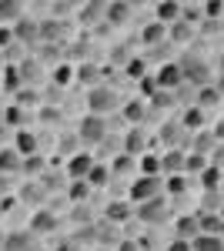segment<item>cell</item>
Listing matches in <instances>:
<instances>
[{
  "mask_svg": "<svg viewBox=\"0 0 224 251\" xmlns=\"http://www.w3.org/2000/svg\"><path fill=\"white\" fill-rule=\"evenodd\" d=\"M121 107V97H117V91L114 87H107V84H97V87H91L87 91V114H111V111H117Z\"/></svg>",
  "mask_w": 224,
  "mask_h": 251,
  "instance_id": "obj_1",
  "label": "cell"
},
{
  "mask_svg": "<svg viewBox=\"0 0 224 251\" xmlns=\"http://www.w3.org/2000/svg\"><path fill=\"white\" fill-rule=\"evenodd\" d=\"M111 134V127H107V121L97 114H84L80 121V127H77V137H80V144H87V148H100V141Z\"/></svg>",
  "mask_w": 224,
  "mask_h": 251,
  "instance_id": "obj_2",
  "label": "cell"
},
{
  "mask_svg": "<svg viewBox=\"0 0 224 251\" xmlns=\"http://www.w3.org/2000/svg\"><path fill=\"white\" fill-rule=\"evenodd\" d=\"M177 67H181V77H184L187 84H194L198 91H201V87H207V80H211V67H207V64H204L201 57L187 54V57L181 60Z\"/></svg>",
  "mask_w": 224,
  "mask_h": 251,
  "instance_id": "obj_3",
  "label": "cell"
},
{
  "mask_svg": "<svg viewBox=\"0 0 224 251\" xmlns=\"http://www.w3.org/2000/svg\"><path fill=\"white\" fill-rule=\"evenodd\" d=\"M161 177H148V174H141L137 181L131 184V201H137V204H144V201H150V198H161Z\"/></svg>",
  "mask_w": 224,
  "mask_h": 251,
  "instance_id": "obj_4",
  "label": "cell"
},
{
  "mask_svg": "<svg viewBox=\"0 0 224 251\" xmlns=\"http://www.w3.org/2000/svg\"><path fill=\"white\" fill-rule=\"evenodd\" d=\"M134 214H137L144 225H161V221H168V204H164V198H150L144 204H137Z\"/></svg>",
  "mask_w": 224,
  "mask_h": 251,
  "instance_id": "obj_5",
  "label": "cell"
},
{
  "mask_svg": "<svg viewBox=\"0 0 224 251\" xmlns=\"http://www.w3.org/2000/svg\"><path fill=\"white\" fill-rule=\"evenodd\" d=\"M94 154H87V151H77L74 157H67V174L74 177V181H87V174L94 171Z\"/></svg>",
  "mask_w": 224,
  "mask_h": 251,
  "instance_id": "obj_6",
  "label": "cell"
},
{
  "mask_svg": "<svg viewBox=\"0 0 224 251\" xmlns=\"http://www.w3.org/2000/svg\"><path fill=\"white\" fill-rule=\"evenodd\" d=\"M154 84H157V91H171V94H174V87H181V84H184L181 67H177V64H161V71H157Z\"/></svg>",
  "mask_w": 224,
  "mask_h": 251,
  "instance_id": "obj_7",
  "label": "cell"
},
{
  "mask_svg": "<svg viewBox=\"0 0 224 251\" xmlns=\"http://www.w3.org/2000/svg\"><path fill=\"white\" fill-rule=\"evenodd\" d=\"M50 231H57V214L47 211V208H37L30 214V234L37 238V234H50Z\"/></svg>",
  "mask_w": 224,
  "mask_h": 251,
  "instance_id": "obj_8",
  "label": "cell"
},
{
  "mask_svg": "<svg viewBox=\"0 0 224 251\" xmlns=\"http://www.w3.org/2000/svg\"><path fill=\"white\" fill-rule=\"evenodd\" d=\"M14 40L17 44H27V47H34V40H40V24L30 17H24L14 24Z\"/></svg>",
  "mask_w": 224,
  "mask_h": 251,
  "instance_id": "obj_9",
  "label": "cell"
},
{
  "mask_svg": "<svg viewBox=\"0 0 224 251\" xmlns=\"http://www.w3.org/2000/svg\"><path fill=\"white\" fill-rule=\"evenodd\" d=\"M3 251H37V238L30 231H10L3 234Z\"/></svg>",
  "mask_w": 224,
  "mask_h": 251,
  "instance_id": "obj_10",
  "label": "cell"
},
{
  "mask_svg": "<svg viewBox=\"0 0 224 251\" xmlns=\"http://www.w3.org/2000/svg\"><path fill=\"white\" fill-rule=\"evenodd\" d=\"M144 148H148V134H144V127H131L127 137H124V154H127V157H144Z\"/></svg>",
  "mask_w": 224,
  "mask_h": 251,
  "instance_id": "obj_11",
  "label": "cell"
},
{
  "mask_svg": "<svg viewBox=\"0 0 224 251\" xmlns=\"http://www.w3.org/2000/svg\"><path fill=\"white\" fill-rule=\"evenodd\" d=\"M47 194H50V191H47L40 181H27V184L20 188V201H24V204H34V208H40V204L47 201Z\"/></svg>",
  "mask_w": 224,
  "mask_h": 251,
  "instance_id": "obj_12",
  "label": "cell"
},
{
  "mask_svg": "<svg viewBox=\"0 0 224 251\" xmlns=\"http://www.w3.org/2000/svg\"><path fill=\"white\" fill-rule=\"evenodd\" d=\"M164 40H168V27L157 24V20L141 30V44H148V47H164Z\"/></svg>",
  "mask_w": 224,
  "mask_h": 251,
  "instance_id": "obj_13",
  "label": "cell"
},
{
  "mask_svg": "<svg viewBox=\"0 0 224 251\" xmlns=\"http://www.w3.org/2000/svg\"><path fill=\"white\" fill-rule=\"evenodd\" d=\"M121 114H124V121H131V127H141V121L148 117V104H144L141 97H134V100H127V104L121 107Z\"/></svg>",
  "mask_w": 224,
  "mask_h": 251,
  "instance_id": "obj_14",
  "label": "cell"
},
{
  "mask_svg": "<svg viewBox=\"0 0 224 251\" xmlns=\"http://www.w3.org/2000/svg\"><path fill=\"white\" fill-rule=\"evenodd\" d=\"M40 148V141L34 131H17V144H14V151H17L20 157H34Z\"/></svg>",
  "mask_w": 224,
  "mask_h": 251,
  "instance_id": "obj_15",
  "label": "cell"
},
{
  "mask_svg": "<svg viewBox=\"0 0 224 251\" xmlns=\"http://www.w3.org/2000/svg\"><path fill=\"white\" fill-rule=\"evenodd\" d=\"M104 17H107V24H114V27L127 24V17H131V3H124V0L107 3V7H104Z\"/></svg>",
  "mask_w": 224,
  "mask_h": 251,
  "instance_id": "obj_16",
  "label": "cell"
},
{
  "mask_svg": "<svg viewBox=\"0 0 224 251\" xmlns=\"http://www.w3.org/2000/svg\"><path fill=\"white\" fill-rule=\"evenodd\" d=\"M17 20H24V3L20 0H0V24H17Z\"/></svg>",
  "mask_w": 224,
  "mask_h": 251,
  "instance_id": "obj_17",
  "label": "cell"
},
{
  "mask_svg": "<svg viewBox=\"0 0 224 251\" xmlns=\"http://www.w3.org/2000/svg\"><path fill=\"white\" fill-rule=\"evenodd\" d=\"M17 171H24V157H20L14 148H10V151L3 148V151H0V174L10 177V174H17Z\"/></svg>",
  "mask_w": 224,
  "mask_h": 251,
  "instance_id": "obj_18",
  "label": "cell"
},
{
  "mask_svg": "<svg viewBox=\"0 0 224 251\" xmlns=\"http://www.w3.org/2000/svg\"><path fill=\"white\" fill-rule=\"evenodd\" d=\"M161 171L168 174H181L184 171V151H181V148H174V151H168V154L161 157Z\"/></svg>",
  "mask_w": 224,
  "mask_h": 251,
  "instance_id": "obj_19",
  "label": "cell"
},
{
  "mask_svg": "<svg viewBox=\"0 0 224 251\" xmlns=\"http://www.w3.org/2000/svg\"><path fill=\"white\" fill-rule=\"evenodd\" d=\"M198 234H201V221H198L194 214L177 218V238H181V241H191V238H198Z\"/></svg>",
  "mask_w": 224,
  "mask_h": 251,
  "instance_id": "obj_20",
  "label": "cell"
},
{
  "mask_svg": "<svg viewBox=\"0 0 224 251\" xmlns=\"http://www.w3.org/2000/svg\"><path fill=\"white\" fill-rule=\"evenodd\" d=\"M191 251H224V238L221 234H198L191 241Z\"/></svg>",
  "mask_w": 224,
  "mask_h": 251,
  "instance_id": "obj_21",
  "label": "cell"
},
{
  "mask_svg": "<svg viewBox=\"0 0 224 251\" xmlns=\"http://www.w3.org/2000/svg\"><path fill=\"white\" fill-rule=\"evenodd\" d=\"M181 127H184V131H194V134H198V131L204 127V111H201L198 104H194V107H187L184 114H181Z\"/></svg>",
  "mask_w": 224,
  "mask_h": 251,
  "instance_id": "obj_22",
  "label": "cell"
},
{
  "mask_svg": "<svg viewBox=\"0 0 224 251\" xmlns=\"http://www.w3.org/2000/svg\"><path fill=\"white\" fill-rule=\"evenodd\" d=\"M191 37H194V24H187V20H177L168 27V40H174V44H187Z\"/></svg>",
  "mask_w": 224,
  "mask_h": 251,
  "instance_id": "obj_23",
  "label": "cell"
},
{
  "mask_svg": "<svg viewBox=\"0 0 224 251\" xmlns=\"http://www.w3.org/2000/svg\"><path fill=\"white\" fill-rule=\"evenodd\" d=\"M17 71H20V80H24V84H30V80H40V74H44V64H40V60H20L17 64Z\"/></svg>",
  "mask_w": 224,
  "mask_h": 251,
  "instance_id": "obj_24",
  "label": "cell"
},
{
  "mask_svg": "<svg viewBox=\"0 0 224 251\" xmlns=\"http://www.w3.org/2000/svg\"><path fill=\"white\" fill-rule=\"evenodd\" d=\"M97 77H104L97 64H80V67H74V80H80V84H91V87H97Z\"/></svg>",
  "mask_w": 224,
  "mask_h": 251,
  "instance_id": "obj_25",
  "label": "cell"
},
{
  "mask_svg": "<svg viewBox=\"0 0 224 251\" xmlns=\"http://www.w3.org/2000/svg\"><path fill=\"white\" fill-rule=\"evenodd\" d=\"M131 204H127V201H114V204H107V221H111V225H121V221H127V218H131Z\"/></svg>",
  "mask_w": 224,
  "mask_h": 251,
  "instance_id": "obj_26",
  "label": "cell"
},
{
  "mask_svg": "<svg viewBox=\"0 0 224 251\" xmlns=\"http://www.w3.org/2000/svg\"><path fill=\"white\" fill-rule=\"evenodd\" d=\"M221 100H224V97L218 94V87H211V84L198 91V107H201V111H204V107H218Z\"/></svg>",
  "mask_w": 224,
  "mask_h": 251,
  "instance_id": "obj_27",
  "label": "cell"
},
{
  "mask_svg": "<svg viewBox=\"0 0 224 251\" xmlns=\"http://www.w3.org/2000/svg\"><path fill=\"white\" fill-rule=\"evenodd\" d=\"M201 184H204V191H221V184H224L221 168H204L201 171Z\"/></svg>",
  "mask_w": 224,
  "mask_h": 251,
  "instance_id": "obj_28",
  "label": "cell"
},
{
  "mask_svg": "<svg viewBox=\"0 0 224 251\" xmlns=\"http://www.w3.org/2000/svg\"><path fill=\"white\" fill-rule=\"evenodd\" d=\"M3 91H10V94H20V91H24V80H20L17 67H7V71H3Z\"/></svg>",
  "mask_w": 224,
  "mask_h": 251,
  "instance_id": "obj_29",
  "label": "cell"
},
{
  "mask_svg": "<svg viewBox=\"0 0 224 251\" xmlns=\"http://www.w3.org/2000/svg\"><path fill=\"white\" fill-rule=\"evenodd\" d=\"M64 34V24L60 20H40V37L44 40H57Z\"/></svg>",
  "mask_w": 224,
  "mask_h": 251,
  "instance_id": "obj_30",
  "label": "cell"
},
{
  "mask_svg": "<svg viewBox=\"0 0 224 251\" xmlns=\"http://www.w3.org/2000/svg\"><path fill=\"white\" fill-rule=\"evenodd\" d=\"M107 181H111V168H100V164H94V171L87 174V184H91V188H104Z\"/></svg>",
  "mask_w": 224,
  "mask_h": 251,
  "instance_id": "obj_31",
  "label": "cell"
},
{
  "mask_svg": "<svg viewBox=\"0 0 224 251\" xmlns=\"http://www.w3.org/2000/svg\"><path fill=\"white\" fill-rule=\"evenodd\" d=\"M161 141L171 144V151H174V148L181 144V124H164V127H161Z\"/></svg>",
  "mask_w": 224,
  "mask_h": 251,
  "instance_id": "obj_32",
  "label": "cell"
},
{
  "mask_svg": "<svg viewBox=\"0 0 224 251\" xmlns=\"http://www.w3.org/2000/svg\"><path fill=\"white\" fill-rule=\"evenodd\" d=\"M71 80H74V67H71V64H57L54 67V84L57 87H67Z\"/></svg>",
  "mask_w": 224,
  "mask_h": 251,
  "instance_id": "obj_33",
  "label": "cell"
},
{
  "mask_svg": "<svg viewBox=\"0 0 224 251\" xmlns=\"http://www.w3.org/2000/svg\"><path fill=\"white\" fill-rule=\"evenodd\" d=\"M104 7L107 3H87V7H80V20L84 24H97V17L104 14Z\"/></svg>",
  "mask_w": 224,
  "mask_h": 251,
  "instance_id": "obj_34",
  "label": "cell"
},
{
  "mask_svg": "<svg viewBox=\"0 0 224 251\" xmlns=\"http://www.w3.org/2000/svg\"><path fill=\"white\" fill-rule=\"evenodd\" d=\"M77 144H80V137H77V134H64L60 141H57V151H64L67 157H74L77 154Z\"/></svg>",
  "mask_w": 224,
  "mask_h": 251,
  "instance_id": "obj_35",
  "label": "cell"
},
{
  "mask_svg": "<svg viewBox=\"0 0 224 251\" xmlns=\"http://www.w3.org/2000/svg\"><path fill=\"white\" fill-rule=\"evenodd\" d=\"M131 60H134V54H131V47H127V44H121V47H111V64H124V67H127Z\"/></svg>",
  "mask_w": 224,
  "mask_h": 251,
  "instance_id": "obj_36",
  "label": "cell"
},
{
  "mask_svg": "<svg viewBox=\"0 0 224 251\" xmlns=\"http://www.w3.org/2000/svg\"><path fill=\"white\" fill-rule=\"evenodd\" d=\"M164 188H168V194H184L187 191V177L184 174H171L168 181H164Z\"/></svg>",
  "mask_w": 224,
  "mask_h": 251,
  "instance_id": "obj_37",
  "label": "cell"
},
{
  "mask_svg": "<svg viewBox=\"0 0 224 251\" xmlns=\"http://www.w3.org/2000/svg\"><path fill=\"white\" fill-rule=\"evenodd\" d=\"M204 168H207L204 154H184V171H191V174H201Z\"/></svg>",
  "mask_w": 224,
  "mask_h": 251,
  "instance_id": "obj_38",
  "label": "cell"
},
{
  "mask_svg": "<svg viewBox=\"0 0 224 251\" xmlns=\"http://www.w3.org/2000/svg\"><path fill=\"white\" fill-rule=\"evenodd\" d=\"M124 71H127V77H131V80H144V77H148V64H144V60H137V57H134Z\"/></svg>",
  "mask_w": 224,
  "mask_h": 251,
  "instance_id": "obj_39",
  "label": "cell"
},
{
  "mask_svg": "<svg viewBox=\"0 0 224 251\" xmlns=\"http://www.w3.org/2000/svg\"><path fill=\"white\" fill-rule=\"evenodd\" d=\"M40 124H64V111L60 107H44L40 111Z\"/></svg>",
  "mask_w": 224,
  "mask_h": 251,
  "instance_id": "obj_40",
  "label": "cell"
},
{
  "mask_svg": "<svg viewBox=\"0 0 224 251\" xmlns=\"http://www.w3.org/2000/svg\"><path fill=\"white\" fill-rule=\"evenodd\" d=\"M211 148H214V134H204V131H201V134L194 137V154H204Z\"/></svg>",
  "mask_w": 224,
  "mask_h": 251,
  "instance_id": "obj_41",
  "label": "cell"
},
{
  "mask_svg": "<svg viewBox=\"0 0 224 251\" xmlns=\"http://www.w3.org/2000/svg\"><path fill=\"white\" fill-rule=\"evenodd\" d=\"M141 171L148 174V177H157V171H161V157H141Z\"/></svg>",
  "mask_w": 224,
  "mask_h": 251,
  "instance_id": "obj_42",
  "label": "cell"
},
{
  "mask_svg": "<svg viewBox=\"0 0 224 251\" xmlns=\"http://www.w3.org/2000/svg\"><path fill=\"white\" fill-rule=\"evenodd\" d=\"M87 194H91V184H87V181H74V184H71V198H74L77 204L87 201Z\"/></svg>",
  "mask_w": 224,
  "mask_h": 251,
  "instance_id": "obj_43",
  "label": "cell"
},
{
  "mask_svg": "<svg viewBox=\"0 0 224 251\" xmlns=\"http://www.w3.org/2000/svg\"><path fill=\"white\" fill-rule=\"evenodd\" d=\"M150 104H154V107H171V104H174V94H171V91H154V94H150Z\"/></svg>",
  "mask_w": 224,
  "mask_h": 251,
  "instance_id": "obj_44",
  "label": "cell"
},
{
  "mask_svg": "<svg viewBox=\"0 0 224 251\" xmlns=\"http://www.w3.org/2000/svg\"><path fill=\"white\" fill-rule=\"evenodd\" d=\"M17 104H20V107H34V104H40V94H37V91H20Z\"/></svg>",
  "mask_w": 224,
  "mask_h": 251,
  "instance_id": "obj_45",
  "label": "cell"
},
{
  "mask_svg": "<svg viewBox=\"0 0 224 251\" xmlns=\"http://www.w3.org/2000/svg\"><path fill=\"white\" fill-rule=\"evenodd\" d=\"M131 168H134V157L121 154V157H117V161H114V168H111V171H114V174H127V171H131Z\"/></svg>",
  "mask_w": 224,
  "mask_h": 251,
  "instance_id": "obj_46",
  "label": "cell"
},
{
  "mask_svg": "<svg viewBox=\"0 0 224 251\" xmlns=\"http://www.w3.org/2000/svg\"><path fill=\"white\" fill-rule=\"evenodd\" d=\"M40 168H44V161H40L37 154H34V157H24V171L34 174V171H40Z\"/></svg>",
  "mask_w": 224,
  "mask_h": 251,
  "instance_id": "obj_47",
  "label": "cell"
},
{
  "mask_svg": "<svg viewBox=\"0 0 224 251\" xmlns=\"http://www.w3.org/2000/svg\"><path fill=\"white\" fill-rule=\"evenodd\" d=\"M204 14H207V17H221L224 3H204Z\"/></svg>",
  "mask_w": 224,
  "mask_h": 251,
  "instance_id": "obj_48",
  "label": "cell"
},
{
  "mask_svg": "<svg viewBox=\"0 0 224 251\" xmlns=\"http://www.w3.org/2000/svg\"><path fill=\"white\" fill-rule=\"evenodd\" d=\"M168 251H191V241H181V238H174L168 245Z\"/></svg>",
  "mask_w": 224,
  "mask_h": 251,
  "instance_id": "obj_49",
  "label": "cell"
},
{
  "mask_svg": "<svg viewBox=\"0 0 224 251\" xmlns=\"http://www.w3.org/2000/svg\"><path fill=\"white\" fill-rule=\"evenodd\" d=\"M3 44H14V30H10V27H0V47H3Z\"/></svg>",
  "mask_w": 224,
  "mask_h": 251,
  "instance_id": "obj_50",
  "label": "cell"
},
{
  "mask_svg": "<svg viewBox=\"0 0 224 251\" xmlns=\"http://www.w3.org/2000/svg\"><path fill=\"white\" fill-rule=\"evenodd\" d=\"M214 154H218V157H214V161H218L214 168H221V164H224V144H221V148H214Z\"/></svg>",
  "mask_w": 224,
  "mask_h": 251,
  "instance_id": "obj_51",
  "label": "cell"
},
{
  "mask_svg": "<svg viewBox=\"0 0 224 251\" xmlns=\"http://www.w3.org/2000/svg\"><path fill=\"white\" fill-rule=\"evenodd\" d=\"M3 191H10V177H7V174H0V194Z\"/></svg>",
  "mask_w": 224,
  "mask_h": 251,
  "instance_id": "obj_52",
  "label": "cell"
},
{
  "mask_svg": "<svg viewBox=\"0 0 224 251\" xmlns=\"http://www.w3.org/2000/svg\"><path fill=\"white\" fill-rule=\"evenodd\" d=\"M117 251H137V245H134V241H124V245H121Z\"/></svg>",
  "mask_w": 224,
  "mask_h": 251,
  "instance_id": "obj_53",
  "label": "cell"
},
{
  "mask_svg": "<svg viewBox=\"0 0 224 251\" xmlns=\"http://www.w3.org/2000/svg\"><path fill=\"white\" fill-rule=\"evenodd\" d=\"M214 87H218V94L224 97V74H221V80H218V84H214Z\"/></svg>",
  "mask_w": 224,
  "mask_h": 251,
  "instance_id": "obj_54",
  "label": "cell"
},
{
  "mask_svg": "<svg viewBox=\"0 0 224 251\" xmlns=\"http://www.w3.org/2000/svg\"><path fill=\"white\" fill-rule=\"evenodd\" d=\"M218 234H221V238H224V221H221V231H218Z\"/></svg>",
  "mask_w": 224,
  "mask_h": 251,
  "instance_id": "obj_55",
  "label": "cell"
},
{
  "mask_svg": "<svg viewBox=\"0 0 224 251\" xmlns=\"http://www.w3.org/2000/svg\"><path fill=\"white\" fill-rule=\"evenodd\" d=\"M0 251H3V234H0Z\"/></svg>",
  "mask_w": 224,
  "mask_h": 251,
  "instance_id": "obj_56",
  "label": "cell"
},
{
  "mask_svg": "<svg viewBox=\"0 0 224 251\" xmlns=\"http://www.w3.org/2000/svg\"><path fill=\"white\" fill-rule=\"evenodd\" d=\"M94 251H111V248H94Z\"/></svg>",
  "mask_w": 224,
  "mask_h": 251,
  "instance_id": "obj_57",
  "label": "cell"
},
{
  "mask_svg": "<svg viewBox=\"0 0 224 251\" xmlns=\"http://www.w3.org/2000/svg\"><path fill=\"white\" fill-rule=\"evenodd\" d=\"M221 198H224V184H221Z\"/></svg>",
  "mask_w": 224,
  "mask_h": 251,
  "instance_id": "obj_58",
  "label": "cell"
},
{
  "mask_svg": "<svg viewBox=\"0 0 224 251\" xmlns=\"http://www.w3.org/2000/svg\"><path fill=\"white\" fill-rule=\"evenodd\" d=\"M0 114H3V111H0Z\"/></svg>",
  "mask_w": 224,
  "mask_h": 251,
  "instance_id": "obj_59",
  "label": "cell"
}]
</instances>
